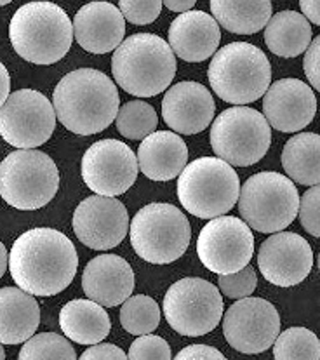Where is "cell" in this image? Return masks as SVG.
Instances as JSON below:
<instances>
[{
  "label": "cell",
  "instance_id": "6da1fadb",
  "mask_svg": "<svg viewBox=\"0 0 320 360\" xmlns=\"http://www.w3.org/2000/svg\"><path fill=\"white\" fill-rule=\"evenodd\" d=\"M75 245L54 229H32L14 240L9 271L18 288L33 296H56L77 275Z\"/></svg>",
  "mask_w": 320,
  "mask_h": 360
},
{
  "label": "cell",
  "instance_id": "7a4b0ae2",
  "mask_svg": "<svg viewBox=\"0 0 320 360\" xmlns=\"http://www.w3.org/2000/svg\"><path fill=\"white\" fill-rule=\"evenodd\" d=\"M119 89L108 75L94 68L70 72L53 94L56 119L68 131L80 136L98 134L119 113Z\"/></svg>",
  "mask_w": 320,
  "mask_h": 360
},
{
  "label": "cell",
  "instance_id": "3957f363",
  "mask_svg": "<svg viewBox=\"0 0 320 360\" xmlns=\"http://www.w3.org/2000/svg\"><path fill=\"white\" fill-rule=\"evenodd\" d=\"M176 68L174 51L153 33L127 37L112 56L113 79L136 98H152L164 93L174 80Z\"/></svg>",
  "mask_w": 320,
  "mask_h": 360
},
{
  "label": "cell",
  "instance_id": "277c9868",
  "mask_svg": "<svg viewBox=\"0 0 320 360\" xmlns=\"http://www.w3.org/2000/svg\"><path fill=\"white\" fill-rule=\"evenodd\" d=\"M9 39L18 56L35 65L63 60L73 42V23L60 6L37 0L21 6L9 25Z\"/></svg>",
  "mask_w": 320,
  "mask_h": 360
},
{
  "label": "cell",
  "instance_id": "5b68a950",
  "mask_svg": "<svg viewBox=\"0 0 320 360\" xmlns=\"http://www.w3.org/2000/svg\"><path fill=\"white\" fill-rule=\"evenodd\" d=\"M216 96L231 105H248L264 96L271 84V66L260 47L231 42L212 56L207 70Z\"/></svg>",
  "mask_w": 320,
  "mask_h": 360
},
{
  "label": "cell",
  "instance_id": "8992f818",
  "mask_svg": "<svg viewBox=\"0 0 320 360\" xmlns=\"http://www.w3.org/2000/svg\"><path fill=\"white\" fill-rule=\"evenodd\" d=\"M241 181L226 160L202 157L181 171L178 178V198L190 214L212 219L226 214L238 202Z\"/></svg>",
  "mask_w": 320,
  "mask_h": 360
},
{
  "label": "cell",
  "instance_id": "52a82bcc",
  "mask_svg": "<svg viewBox=\"0 0 320 360\" xmlns=\"http://www.w3.org/2000/svg\"><path fill=\"white\" fill-rule=\"evenodd\" d=\"M192 240L188 218L176 205L153 202L136 212L131 223V245L152 264H169L181 258Z\"/></svg>",
  "mask_w": 320,
  "mask_h": 360
},
{
  "label": "cell",
  "instance_id": "ba28073f",
  "mask_svg": "<svg viewBox=\"0 0 320 360\" xmlns=\"http://www.w3.org/2000/svg\"><path fill=\"white\" fill-rule=\"evenodd\" d=\"M60 188V171L47 153L16 150L0 162V197L21 211L49 204Z\"/></svg>",
  "mask_w": 320,
  "mask_h": 360
},
{
  "label": "cell",
  "instance_id": "9c48e42d",
  "mask_svg": "<svg viewBox=\"0 0 320 360\" xmlns=\"http://www.w3.org/2000/svg\"><path fill=\"white\" fill-rule=\"evenodd\" d=\"M300 211V193L293 179L281 172H257L238 195V212L252 230L275 233L286 230Z\"/></svg>",
  "mask_w": 320,
  "mask_h": 360
},
{
  "label": "cell",
  "instance_id": "30bf717a",
  "mask_svg": "<svg viewBox=\"0 0 320 360\" xmlns=\"http://www.w3.org/2000/svg\"><path fill=\"white\" fill-rule=\"evenodd\" d=\"M209 138L216 157L235 167H248L267 155L271 126L257 110L237 105L216 117Z\"/></svg>",
  "mask_w": 320,
  "mask_h": 360
},
{
  "label": "cell",
  "instance_id": "8fae6325",
  "mask_svg": "<svg viewBox=\"0 0 320 360\" xmlns=\"http://www.w3.org/2000/svg\"><path fill=\"white\" fill-rule=\"evenodd\" d=\"M164 317L181 336L198 338L222 322L223 297L215 284L198 277L174 282L164 296Z\"/></svg>",
  "mask_w": 320,
  "mask_h": 360
},
{
  "label": "cell",
  "instance_id": "7c38bea8",
  "mask_svg": "<svg viewBox=\"0 0 320 360\" xmlns=\"http://www.w3.org/2000/svg\"><path fill=\"white\" fill-rule=\"evenodd\" d=\"M56 127L53 103L42 93L20 89L0 106V136L16 148H37L49 141Z\"/></svg>",
  "mask_w": 320,
  "mask_h": 360
},
{
  "label": "cell",
  "instance_id": "4fadbf2b",
  "mask_svg": "<svg viewBox=\"0 0 320 360\" xmlns=\"http://www.w3.org/2000/svg\"><path fill=\"white\" fill-rule=\"evenodd\" d=\"M197 255L207 270L218 275L242 270L255 255L251 226L235 216L212 218L198 233Z\"/></svg>",
  "mask_w": 320,
  "mask_h": 360
},
{
  "label": "cell",
  "instance_id": "5bb4252c",
  "mask_svg": "<svg viewBox=\"0 0 320 360\" xmlns=\"http://www.w3.org/2000/svg\"><path fill=\"white\" fill-rule=\"evenodd\" d=\"M281 334V317L263 297H241L223 317V336L241 354H263Z\"/></svg>",
  "mask_w": 320,
  "mask_h": 360
},
{
  "label": "cell",
  "instance_id": "9a60e30c",
  "mask_svg": "<svg viewBox=\"0 0 320 360\" xmlns=\"http://www.w3.org/2000/svg\"><path fill=\"white\" fill-rule=\"evenodd\" d=\"M138 157L119 139H101L82 157V179L94 193L119 197L136 183Z\"/></svg>",
  "mask_w": 320,
  "mask_h": 360
},
{
  "label": "cell",
  "instance_id": "2e32d148",
  "mask_svg": "<svg viewBox=\"0 0 320 360\" xmlns=\"http://www.w3.org/2000/svg\"><path fill=\"white\" fill-rule=\"evenodd\" d=\"M129 226L127 209L119 198L94 195L77 205L73 212V231L77 238L94 251H108L126 238Z\"/></svg>",
  "mask_w": 320,
  "mask_h": 360
},
{
  "label": "cell",
  "instance_id": "e0dca14e",
  "mask_svg": "<svg viewBox=\"0 0 320 360\" xmlns=\"http://www.w3.org/2000/svg\"><path fill=\"white\" fill-rule=\"evenodd\" d=\"M257 266L270 284L293 288L308 277L314 266V252L301 235L275 231L257 251Z\"/></svg>",
  "mask_w": 320,
  "mask_h": 360
},
{
  "label": "cell",
  "instance_id": "ac0fdd59",
  "mask_svg": "<svg viewBox=\"0 0 320 360\" xmlns=\"http://www.w3.org/2000/svg\"><path fill=\"white\" fill-rule=\"evenodd\" d=\"M317 98L300 79H281L270 84L263 96V115L274 129L300 132L314 120Z\"/></svg>",
  "mask_w": 320,
  "mask_h": 360
},
{
  "label": "cell",
  "instance_id": "d6986e66",
  "mask_svg": "<svg viewBox=\"0 0 320 360\" xmlns=\"http://www.w3.org/2000/svg\"><path fill=\"white\" fill-rule=\"evenodd\" d=\"M216 103L207 87L193 80L174 84L162 99V119L179 134H198L215 119Z\"/></svg>",
  "mask_w": 320,
  "mask_h": 360
},
{
  "label": "cell",
  "instance_id": "ffe728a7",
  "mask_svg": "<svg viewBox=\"0 0 320 360\" xmlns=\"http://www.w3.org/2000/svg\"><path fill=\"white\" fill-rule=\"evenodd\" d=\"M126 35V18L119 7L105 0H94L80 7L73 20V37L84 51L106 54L115 51Z\"/></svg>",
  "mask_w": 320,
  "mask_h": 360
},
{
  "label": "cell",
  "instance_id": "44dd1931",
  "mask_svg": "<svg viewBox=\"0 0 320 360\" xmlns=\"http://www.w3.org/2000/svg\"><path fill=\"white\" fill-rule=\"evenodd\" d=\"M82 289L101 307H119L134 291V271L120 256L99 255L84 268Z\"/></svg>",
  "mask_w": 320,
  "mask_h": 360
},
{
  "label": "cell",
  "instance_id": "7402d4cb",
  "mask_svg": "<svg viewBox=\"0 0 320 360\" xmlns=\"http://www.w3.org/2000/svg\"><path fill=\"white\" fill-rule=\"evenodd\" d=\"M222 40L218 21L204 11H186L169 27V46L178 58L200 63L216 54Z\"/></svg>",
  "mask_w": 320,
  "mask_h": 360
},
{
  "label": "cell",
  "instance_id": "603a6c76",
  "mask_svg": "<svg viewBox=\"0 0 320 360\" xmlns=\"http://www.w3.org/2000/svg\"><path fill=\"white\" fill-rule=\"evenodd\" d=\"M139 171L152 181L178 178L188 162V146L174 131H155L138 148Z\"/></svg>",
  "mask_w": 320,
  "mask_h": 360
},
{
  "label": "cell",
  "instance_id": "cb8c5ba5",
  "mask_svg": "<svg viewBox=\"0 0 320 360\" xmlns=\"http://www.w3.org/2000/svg\"><path fill=\"white\" fill-rule=\"evenodd\" d=\"M40 308L35 296L21 288L0 289V343L20 345L35 334Z\"/></svg>",
  "mask_w": 320,
  "mask_h": 360
},
{
  "label": "cell",
  "instance_id": "d4e9b609",
  "mask_svg": "<svg viewBox=\"0 0 320 360\" xmlns=\"http://www.w3.org/2000/svg\"><path fill=\"white\" fill-rule=\"evenodd\" d=\"M60 326L68 340L79 345L101 343L112 329L105 307L93 300H72L61 308Z\"/></svg>",
  "mask_w": 320,
  "mask_h": 360
},
{
  "label": "cell",
  "instance_id": "484cf974",
  "mask_svg": "<svg viewBox=\"0 0 320 360\" xmlns=\"http://www.w3.org/2000/svg\"><path fill=\"white\" fill-rule=\"evenodd\" d=\"M264 30V44L281 58H296L312 44L310 21L296 11L271 14Z\"/></svg>",
  "mask_w": 320,
  "mask_h": 360
},
{
  "label": "cell",
  "instance_id": "4316f807",
  "mask_svg": "<svg viewBox=\"0 0 320 360\" xmlns=\"http://www.w3.org/2000/svg\"><path fill=\"white\" fill-rule=\"evenodd\" d=\"M211 11L224 30L252 35L267 27L271 18V0H211Z\"/></svg>",
  "mask_w": 320,
  "mask_h": 360
},
{
  "label": "cell",
  "instance_id": "83f0119b",
  "mask_svg": "<svg viewBox=\"0 0 320 360\" xmlns=\"http://www.w3.org/2000/svg\"><path fill=\"white\" fill-rule=\"evenodd\" d=\"M282 165L294 183L314 186L320 183V136L300 132L286 143Z\"/></svg>",
  "mask_w": 320,
  "mask_h": 360
},
{
  "label": "cell",
  "instance_id": "f1b7e54d",
  "mask_svg": "<svg viewBox=\"0 0 320 360\" xmlns=\"http://www.w3.org/2000/svg\"><path fill=\"white\" fill-rule=\"evenodd\" d=\"M160 307L145 295L129 296L120 308V326L132 336L150 334L159 328Z\"/></svg>",
  "mask_w": 320,
  "mask_h": 360
},
{
  "label": "cell",
  "instance_id": "f546056e",
  "mask_svg": "<svg viewBox=\"0 0 320 360\" xmlns=\"http://www.w3.org/2000/svg\"><path fill=\"white\" fill-rule=\"evenodd\" d=\"M117 131L127 139H145L155 132L159 117L155 108L143 99H132L119 108L115 117Z\"/></svg>",
  "mask_w": 320,
  "mask_h": 360
},
{
  "label": "cell",
  "instance_id": "4dcf8cb0",
  "mask_svg": "<svg viewBox=\"0 0 320 360\" xmlns=\"http://www.w3.org/2000/svg\"><path fill=\"white\" fill-rule=\"evenodd\" d=\"M274 357L279 360H317L320 341L307 328H289L279 334L274 343Z\"/></svg>",
  "mask_w": 320,
  "mask_h": 360
},
{
  "label": "cell",
  "instance_id": "1f68e13d",
  "mask_svg": "<svg viewBox=\"0 0 320 360\" xmlns=\"http://www.w3.org/2000/svg\"><path fill=\"white\" fill-rule=\"evenodd\" d=\"M73 360L77 359L75 350L66 338L56 333L33 334L25 341L20 352V360Z\"/></svg>",
  "mask_w": 320,
  "mask_h": 360
},
{
  "label": "cell",
  "instance_id": "d6a6232c",
  "mask_svg": "<svg viewBox=\"0 0 320 360\" xmlns=\"http://www.w3.org/2000/svg\"><path fill=\"white\" fill-rule=\"evenodd\" d=\"M257 284L256 271L252 266H244L242 270L235 271V274L219 275L218 278V289L222 295L231 300H241V297H248L255 292Z\"/></svg>",
  "mask_w": 320,
  "mask_h": 360
},
{
  "label": "cell",
  "instance_id": "836d02e7",
  "mask_svg": "<svg viewBox=\"0 0 320 360\" xmlns=\"http://www.w3.org/2000/svg\"><path fill=\"white\" fill-rule=\"evenodd\" d=\"M172 357L171 347L160 336L141 334L136 341H132L129 348L127 359L131 360H169Z\"/></svg>",
  "mask_w": 320,
  "mask_h": 360
},
{
  "label": "cell",
  "instance_id": "e575fe53",
  "mask_svg": "<svg viewBox=\"0 0 320 360\" xmlns=\"http://www.w3.org/2000/svg\"><path fill=\"white\" fill-rule=\"evenodd\" d=\"M162 0H119L122 16L132 25H150L160 16Z\"/></svg>",
  "mask_w": 320,
  "mask_h": 360
},
{
  "label": "cell",
  "instance_id": "d590c367",
  "mask_svg": "<svg viewBox=\"0 0 320 360\" xmlns=\"http://www.w3.org/2000/svg\"><path fill=\"white\" fill-rule=\"evenodd\" d=\"M301 226L314 237L320 238V183L308 188L300 198Z\"/></svg>",
  "mask_w": 320,
  "mask_h": 360
},
{
  "label": "cell",
  "instance_id": "8d00e7d4",
  "mask_svg": "<svg viewBox=\"0 0 320 360\" xmlns=\"http://www.w3.org/2000/svg\"><path fill=\"white\" fill-rule=\"evenodd\" d=\"M303 70L308 82L320 93V35L315 37L308 49L305 51Z\"/></svg>",
  "mask_w": 320,
  "mask_h": 360
},
{
  "label": "cell",
  "instance_id": "74e56055",
  "mask_svg": "<svg viewBox=\"0 0 320 360\" xmlns=\"http://www.w3.org/2000/svg\"><path fill=\"white\" fill-rule=\"evenodd\" d=\"M82 360H126L127 354L122 348L115 347L112 343H96L89 345L86 352L82 354Z\"/></svg>",
  "mask_w": 320,
  "mask_h": 360
},
{
  "label": "cell",
  "instance_id": "f35d334b",
  "mask_svg": "<svg viewBox=\"0 0 320 360\" xmlns=\"http://www.w3.org/2000/svg\"><path fill=\"white\" fill-rule=\"evenodd\" d=\"M178 360H224V355L216 348L207 347V345H190L183 348L178 355Z\"/></svg>",
  "mask_w": 320,
  "mask_h": 360
},
{
  "label": "cell",
  "instance_id": "ab89813d",
  "mask_svg": "<svg viewBox=\"0 0 320 360\" xmlns=\"http://www.w3.org/2000/svg\"><path fill=\"white\" fill-rule=\"evenodd\" d=\"M300 7L308 21L320 27V0H300Z\"/></svg>",
  "mask_w": 320,
  "mask_h": 360
},
{
  "label": "cell",
  "instance_id": "60d3db41",
  "mask_svg": "<svg viewBox=\"0 0 320 360\" xmlns=\"http://www.w3.org/2000/svg\"><path fill=\"white\" fill-rule=\"evenodd\" d=\"M9 91H11V77L7 68L4 66L2 61H0V106L6 103V99L9 98Z\"/></svg>",
  "mask_w": 320,
  "mask_h": 360
},
{
  "label": "cell",
  "instance_id": "b9f144b4",
  "mask_svg": "<svg viewBox=\"0 0 320 360\" xmlns=\"http://www.w3.org/2000/svg\"><path fill=\"white\" fill-rule=\"evenodd\" d=\"M162 2L172 13H186V11H192L197 0H162Z\"/></svg>",
  "mask_w": 320,
  "mask_h": 360
},
{
  "label": "cell",
  "instance_id": "7bdbcfd3",
  "mask_svg": "<svg viewBox=\"0 0 320 360\" xmlns=\"http://www.w3.org/2000/svg\"><path fill=\"white\" fill-rule=\"evenodd\" d=\"M6 271H7V251H6V245L0 242V278L4 277Z\"/></svg>",
  "mask_w": 320,
  "mask_h": 360
},
{
  "label": "cell",
  "instance_id": "ee69618b",
  "mask_svg": "<svg viewBox=\"0 0 320 360\" xmlns=\"http://www.w3.org/2000/svg\"><path fill=\"white\" fill-rule=\"evenodd\" d=\"M4 359H6V352H4L2 343H0V360H4Z\"/></svg>",
  "mask_w": 320,
  "mask_h": 360
},
{
  "label": "cell",
  "instance_id": "f6af8a7d",
  "mask_svg": "<svg viewBox=\"0 0 320 360\" xmlns=\"http://www.w3.org/2000/svg\"><path fill=\"white\" fill-rule=\"evenodd\" d=\"M11 2H13V0H0V7L7 6V4H11Z\"/></svg>",
  "mask_w": 320,
  "mask_h": 360
},
{
  "label": "cell",
  "instance_id": "bcb514c9",
  "mask_svg": "<svg viewBox=\"0 0 320 360\" xmlns=\"http://www.w3.org/2000/svg\"><path fill=\"white\" fill-rule=\"evenodd\" d=\"M317 264H319V268H320V255H319V258H317Z\"/></svg>",
  "mask_w": 320,
  "mask_h": 360
}]
</instances>
